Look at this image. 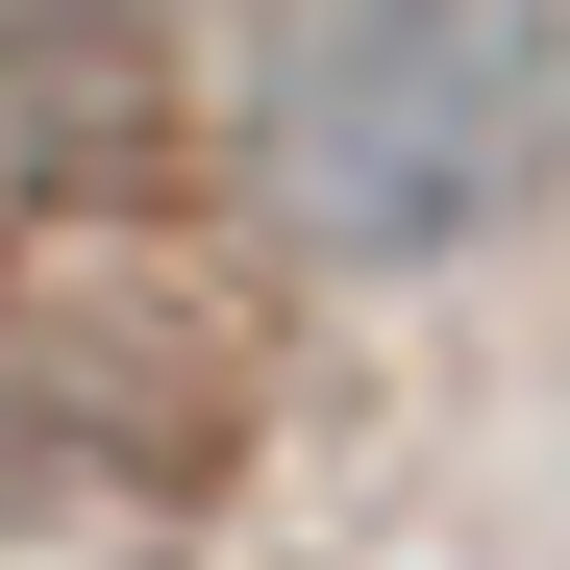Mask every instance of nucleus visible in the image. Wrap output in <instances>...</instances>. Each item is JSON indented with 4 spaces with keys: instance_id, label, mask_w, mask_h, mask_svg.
Here are the masks:
<instances>
[{
    "instance_id": "1",
    "label": "nucleus",
    "mask_w": 570,
    "mask_h": 570,
    "mask_svg": "<svg viewBox=\"0 0 570 570\" xmlns=\"http://www.w3.org/2000/svg\"><path fill=\"white\" fill-rule=\"evenodd\" d=\"M248 446V273L125 199L0 248V497H199Z\"/></svg>"
},
{
    "instance_id": "3",
    "label": "nucleus",
    "mask_w": 570,
    "mask_h": 570,
    "mask_svg": "<svg viewBox=\"0 0 570 570\" xmlns=\"http://www.w3.org/2000/svg\"><path fill=\"white\" fill-rule=\"evenodd\" d=\"M149 149V0H0V174H125Z\"/></svg>"
},
{
    "instance_id": "2",
    "label": "nucleus",
    "mask_w": 570,
    "mask_h": 570,
    "mask_svg": "<svg viewBox=\"0 0 570 570\" xmlns=\"http://www.w3.org/2000/svg\"><path fill=\"white\" fill-rule=\"evenodd\" d=\"M521 149H546V26H521V0H323L298 75H273V174H298L323 248L497 224Z\"/></svg>"
}]
</instances>
